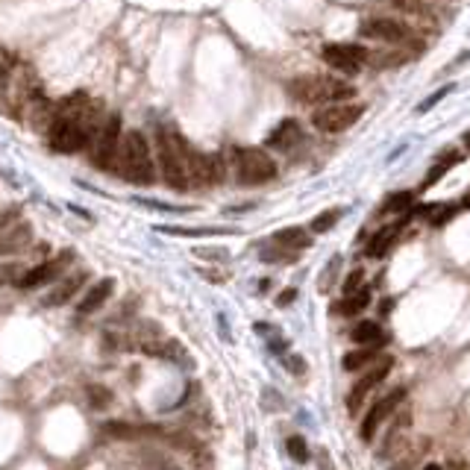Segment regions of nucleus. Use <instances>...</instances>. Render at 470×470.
Segmentation results:
<instances>
[{
	"label": "nucleus",
	"mask_w": 470,
	"mask_h": 470,
	"mask_svg": "<svg viewBox=\"0 0 470 470\" xmlns=\"http://www.w3.org/2000/svg\"><path fill=\"white\" fill-rule=\"evenodd\" d=\"M359 36H365L370 41H385V45H403V41L409 38V30L394 18L370 15L359 24Z\"/></svg>",
	"instance_id": "obj_11"
},
{
	"label": "nucleus",
	"mask_w": 470,
	"mask_h": 470,
	"mask_svg": "<svg viewBox=\"0 0 470 470\" xmlns=\"http://www.w3.org/2000/svg\"><path fill=\"white\" fill-rule=\"evenodd\" d=\"M291 94L303 103H347L355 89L347 80L332 77H300L291 82Z\"/></svg>",
	"instance_id": "obj_3"
},
{
	"label": "nucleus",
	"mask_w": 470,
	"mask_h": 470,
	"mask_svg": "<svg viewBox=\"0 0 470 470\" xmlns=\"http://www.w3.org/2000/svg\"><path fill=\"white\" fill-rule=\"evenodd\" d=\"M303 141V130L297 121H282L274 133L267 135V147H277V150H291L294 145Z\"/></svg>",
	"instance_id": "obj_19"
},
{
	"label": "nucleus",
	"mask_w": 470,
	"mask_h": 470,
	"mask_svg": "<svg viewBox=\"0 0 470 470\" xmlns=\"http://www.w3.org/2000/svg\"><path fill=\"white\" fill-rule=\"evenodd\" d=\"M403 400H406V388H394V391H388L385 397H382V400H376L374 406H370V411L362 420V441H374V435L382 426V420H385Z\"/></svg>",
	"instance_id": "obj_12"
},
{
	"label": "nucleus",
	"mask_w": 470,
	"mask_h": 470,
	"mask_svg": "<svg viewBox=\"0 0 470 470\" xmlns=\"http://www.w3.org/2000/svg\"><path fill=\"white\" fill-rule=\"evenodd\" d=\"M159 435L174 450H179L185 459L191 462L194 470H212V467H215V455H212L209 444L197 438L194 429H189V426H179V429H159Z\"/></svg>",
	"instance_id": "obj_6"
},
{
	"label": "nucleus",
	"mask_w": 470,
	"mask_h": 470,
	"mask_svg": "<svg viewBox=\"0 0 470 470\" xmlns=\"http://www.w3.org/2000/svg\"><path fill=\"white\" fill-rule=\"evenodd\" d=\"M459 162V153H447V156H441V162H435V168L429 170V174L423 177V182H420V189H432V185H438V179L447 174V170Z\"/></svg>",
	"instance_id": "obj_24"
},
{
	"label": "nucleus",
	"mask_w": 470,
	"mask_h": 470,
	"mask_svg": "<svg viewBox=\"0 0 470 470\" xmlns=\"http://www.w3.org/2000/svg\"><path fill=\"white\" fill-rule=\"evenodd\" d=\"M321 56L326 65L341 71V74H359L370 59V50L365 45H355V41H338V45H326Z\"/></svg>",
	"instance_id": "obj_7"
},
{
	"label": "nucleus",
	"mask_w": 470,
	"mask_h": 470,
	"mask_svg": "<svg viewBox=\"0 0 470 470\" xmlns=\"http://www.w3.org/2000/svg\"><path fill=\"white\" fill-rule=\"evenodd\" d=\"M297 250H286V247H270V250H265L262 253V262H297Z\"/></svg>",
	"instance_id": "obj_30"
},
{
	"label": "nucleus",
	"mask_w": 470,
	"mask_h": 470,
	"mask_svg": "<svg viewBox=\"0 0 470 470\" xmlns=\"http://www.w3.org/2000/svg\"><path fill=\"white\" fill-rule=\"evenodd\" d=\"M115 170L118 177H124L133 185H153L156 179V159H153V147L147 135H141L138 130L126 133L121 141L118 159H115Z\"/></svg>",
	"instance_id": "obj_1"
},
{
	"label": "nucleus",
	"mask_w": 470,
	"mask_h": 470,
	"mask_svg": "<svg viewBox=\"0 0 470 470\" xmlns=\"http://www.w3.org/2000/svg\"><path fill=\"white\" fill-rule=\"evenodd\" d=\"M464 141H467V147H470V133H467V135H464Z\"/></svg>",
	"instance_id": "obj_40"
},
{
	"label": "nucleus",
	"mask_w": 470,
	"mask_h": 470,
	"mask_svg": "<svg viewBox=\"0 0 470 470\" xmlns=\"http://www.w3.org/2000/svg\"><path fill=\"white\" fill-rule=\"evenodd\" d=\"M370 306V291L367 288H359L353 294H344V300H341L338 306H332L338 315H359V311H365Z\"/></svg>",
	"instance_id": "obj_23"
},
{
	"label": "nucleus",
	"mask_w": 470,
	"mask_h": 470,
	"mask_svg": "<svg viewBox=\"0 0 470 470\" xmlns=\"http://www.w3.org/2000/svg\"><path fill=\"white\" fill-rule=\"evenodd\" d=\"M294 297H297V291H294V288H288V291H282V294L277 297V306H288V303L294 300Z\"/></svg>",
	"instance_id": "obj_37"
},
{
	"label": "nucleus",
	"mask_w": 470,
	"mask_h": 470,
	"mask_svg": "<svg viewBox=\"0 0 470 470\" xmlns=\"http://www.w3.org/2000/svg\"><path fill=\"white\" fill-rule=\"evenodd\" d=\"M420 470H444V467H438V464H426V467H420Z\"/></svg>",
	"instance_id": "obj_39"
},
{
	"label": "nucleus",
	"mask_w": 470,
	"mask_h": 470,
	"mask_svg": "<svg viewBox=\"0 0 470 470\" xmlns=\"http://www.w3.org/2000/svg\"><path fill=\"white\" fill-rule=\"evenodd\" d=\"M153 470H182V467L170 464V462H162V459H156V462H153Z\"/></svg>",
	"instance_id": "obj_38"
},
{
	"label": "nucleus",
	"mask_w": 470,
	"mask_h": 470,
	"mask_svg": "<svg viewBox=\"0 0 470 470\" xmlns=\"http://www.w3.org/2000/svg\"><path fill=\"white\" fill-rule=\"evenodd\" d=\"M409 426H411V415H409V411L397 415V420L388 426V435H385V441H382V447H379V459H388V455H397L400 450H406Z\"/></svg>",
	"instance_id": "obj_15"
},
{
	"label": "nucleus",
	"mask_w": 470,
	"mask_h": 470,
	"mask_svg": "<svg viewBox=\"0 0 470 470\" xmlns=\"http://www.w3.org/2000/svg\"><path fill=\"white\" fill-rule=\"evenodd\" d=\"M121 118L118 115H106V121L101 124V130L94 133L89 153H91V165L101 168V170H112L118 159V150H121Z\"/></svg>",
	"instance_id": "obj_5"
},
{
	"label": "nucleus",
	"mask_w": 470,
	"mask_h": 470,
	"mask_svg": "<svg viewBox=\"0 0 470 470\" xmlns=\"http://www.w3.org/2000/svg\"><path fill=\"white\" fill-rule=\"evenodd\" d=\"M423 450H426V438H423V441H418V444L409 450V455H403V459L397 462L391 470H411V467H415V462H418L420 455H423Z\"/></svg>",
	"instance_id": "obj_31"
},
{
	"label": "nucleus",
	"mask_w": 470,
	"mask_h": 470,
	"mask_svg": "<svg viewBox=\"0 0 470 470\" xmlns=\"http://www.w3.org/2000/svg\"><path fill=\"white\" fill-rule=\"evenodd\" d=\"M411 200H415V194L411 191H394V194H388V200H385V212H406L409 206H411Z\"/></svg>",
	"instance_id": "obj_29"
},
{
	"label": "nucleus",
	"mask_w": 470,
	"mask_h": 470,
	"mask_svg": "<svg viewBox=\"0 0 470 470\" xmlns=\"http://www.w3.org/2000/svg\"><path fill=\"white\" fill-rule=\"evenodd\" d=\"M338 265H341V259H332L330 265H326V270H323V279H321V291H330V279H332V270H338Z\"/></svg>",
	"instance_id": "obj_35"
},
{
	"label": "nucleus",
	"mask_w": 470,
	"mask_h": 470,
	"mask_svg": "<svg viewBox=\"0 0 470 470\" xmlns=\"http://www.w3.org/2000/svg\"><path fill=\"white\" fill-rule=\"evenodd\" d=\"M74 262V253L71 250H62L59 256H53V259L47 262H41L36 267H30L27 274H21V279H15V286L18 288H38V286H47V282H56L62 274H65V267Z\"/></svg>",
	"instance_id": "obj_10"
},
{
	"label": "nucleus",
	"mask_w": 470,
	"mask_h": 470,
	"mask_svg": "<svg viewBox=\"0 0 470 470\" xmlns=\"http://www.w3.org/2000/svg\"><path fill=\"white\" fill-rule=\"evenodd\" d=\"M103 432L109 438H118V441H135L141 435H159L156 426H135V423H126V420H109V423H103Z\"/></svg>",
	"instance_id": "obj_20"
},
{
	"label": "nucleus",
	"mask_w": 470,
	"mask_h": 470,
	"mask_svg": "<svg viewBox=\"0 0 470 470\" xmlns=\"http://www.w3.org/2000/svg\"><path fill=\"white\" fill-rule=\"evenodd\" d=\"M391 367H394V359H391V355H385V359H382L374 370H367V374L353 385V391H350V397H347V409H350V411H359V406H365V400H367V394L388 376Z\"/></svg>",
	"instance_id": "obj_13"
},
{
	"label": "nucleus",
	"mask_w": 470,
	"mask_h": 470,
	"mask_svg": "<svg viewBox=\"0 0 470 470\" xmlns=\"http://www.w3.org/2000/svg\"><path fill=\"white\" fill-rule=\"evenodd\" d=\"M85 279H89V274H85V270H77V274H71V277H62L59 286H56L41 303H45V306H65L71 297H77V291L82 288Z\"/></svg>",
	"instance_id": "obj_17"
},
{
	"label": "nucleus",
	"mask_w": 470,
	"mask_h": 470,
	"mask_svg": "<svg viewBox=\"0 0 470 470\" xmlns=\"http://www.w3.org/2000/svg\"><path fill=\"white\" fill-rule=\"evenodd\" d=\"M286 450H288V455H291L297 464H306V462H309V455H311L303 435H291V438L286 441Z\"/></svg>",
	"instance_id": "obj_27"
},
{
	"label": "nucleus",
	"mask_w": 470,
	"mask_h": 470,
	"mask_svg": "<svg viewBox=\"0 0 470 470\" xmlns=\"http://www.w3.org/2000/svg\"><path fill=\"white\" fill-rule=\"evenodd\" d=\"M403 226H406V218L394 221V223H388V226H382L379 233H374V238L367 241L365 256H370V259H382V256H388V250L394 247V241L400 238V230H403Z\"/></svg>",
	"instance_id": "obj_16"
},
{
	"label": "nucleus",
	"mask_w": 470,
	"mask_h": 470,
	"mask_svg": "<svg viewBox=\"0 0 470 470\" xmlns=\"http://www.w3.org/2000/svg\"><path fill=\"white\" fill-rule=\"evenodd\" d=\"M156 165H159V174L165 179L168 189L174 191H189V147L185 141L170 133V130H159L156 133Z\"/></svg>",
	"instance_id": "obj_2"
},
{
	"label": "nucleus",
	"mask_w": 470,
	"mask_h": 470,
	"mask_svg": "<svg viewBox=\"0 0 470 470\" xmlns=\"http://www.w3.org/2000/svg\"><path fill=\"white\" fill-rule=\"evenodd\" d=\"M359 288H365V274H362V270H353V274L347 277V282H344V294H353Z\"/></svg>",
	"instance_id": "obj_34"
},
{
	"label": "nucleus",
	"mask_w": 470,
	"mask_h": 470,
	"mask_svg": "<svg viewBox=\"0 0 470 470\" xmlns=\"http://www.w3.org/2000/svg\"><path fill=\"white\" fill-rule=\"evenodd\" d=\"M309 233L300 230V226H288V230H279L274 238H270V244H277V247H286V250H303L309 247Z\"/></svg>",
	"instance_id": "obj_22"
},
{
	"label": "nucleus",
	"mask_w": 470,
	"mask_h": 470,
	"mask_svg": "<svg viewBox=\"0 0 470 470\" xmlns=\"http://www.w3.org/2000/svg\"><path fill=\"white\" fill-rule=\"evenodd\" d=\"M286 367H291L294 374H303V370H306L303 359H297V355H288V359H286Z\"/></svg>",
	"instance_id": "obj_36"
},
{
	"label": "nucleus",
	"mask_w": 470,
	"mask_h": 470,
	"mask_svg": "<svg viewBox=\"0 0 470 470\" xmlns=\"http://www.w3.org/2000/svg\"><path fill=\"white\" fill-rule=\"evenodd\" d=\"M112 291H115V282H112V279H101V282H97V286L77 303V315H82V318H85V315H94V311L112 297Z\"/></svg>",
	"instance_id": "obj_18"
},
{
	"label": "nucleus",
	"mask_w": 470,
	"mask_h": 470,
	"mask_svg": "<svg viewBox=\"0 0 470 470\" xmlns=\"http://www.w3.org/2000/svg\"><path fill=\"white\" fill-rule=\"evenodd\" d=\"M338 218H341V209H326V212H321L318 218H311L309 230H311V233H330L332 226L338 223Z\"/></svg>",
	"instance_id": "obj_28"
},
{
	"label": "nucleus",
	"mask_w": 470,
	"mask_h": 470,
	"mask_svg": "<svg viewBox=\"0 0 470 470\" xmlns=\"http://www.w3.org/2000/svg\"><path fill=\"white\" fill-rule=\"evenodd\" d=\"M376 350L379 347H359V350H353V353H347L344 355V370H359V367H365V365H370L376 359Z\"/></svg>",
	"instance_id": "obj_25"
},
{
	"label": "nucleus",
	"mask_w": 470,
	"mask_h": 470,
	"mask_svg": "<svg viewBox=\"0 0 470 470\" xmlns=\"http://www.w3.org/2000/svg\"><path fill=\"white\" fill-rule=\"evenodd\" d=\"M223 179V159L215 153L189 150V182L197 189H209Z\"/></svg>",
	"instance_id": "obj_9"
},
{
	"label": "nucleus",
	"mask_w": 470,
	"mask_h": 470,
	"mask_svg": "<svg viewBox=\"0 0 470 470\" xmlns=\"http://www.w3.org/2000/svg\"><path fill=\"white\" fill-rule=\"evenodd\" d=\"M262 409H267V411H282V397H279L274 388H267V391L262 394Z\"/></svg>",
	"instance_id": "obj_33"
},
{
	"label": "nucleus",
	"mask_w": 470,
	"mask_h": 470,
	"mask_svg": "<svg viewBox=\"0 0 470 470\" xmlns=\"http://www.w3.org/2000/svg\"><path fill=\"white\" fill-rule=\"evenodd\" d=\"M233 168L241 185H265L277 177V162L262 147H238L233 153Z\"/></svg>",
	"instance_id": "obj_4"
},
{
	"label": "nucleus",
	"mask_w": 470,
	"mask_h": 470,
	"mask_svg": "<svg viewBox=\"0 0 470 470\" xmlns=\"http://www.w3.org/2000/svg\"><path fill=\"white\" fill-rule=\"evenodd\" d=\"M350 335H353V341L359 347H379V344H385V341H388V335L382 332V326L376 321H362Z\"/></svg>",
	"instance_id": "obj_21"
},
{
	"label": "nucleus",
	"mask_w": 470,
	"mask_h": 470,
	"mask_svg": "<svg viewBox=\"0 0 470 470\" xmlns=\"http://www.w3.org/2000/svg\"><path fill=\"white\" fill-rule=\"evenodd\" d=\"M85 397H89V406L97 409V411L109 409L112 400H115V397H112V391H109L106 385H89V388H85Z\"/></svg>",
	"instance_id": "obj_26"
},
{
	"label": "nucleus",
	"mask_w": 470,
	"mask_h": 470,
	"mask_svg": "<svg viewBox=\"0 0 470 470\" xmlns=\"http://www.w3.org/2000/svg\"><path fill=\"white\" fill-rule=\"evenodd\" d=\"M453 89H455V85H441V89H438L435 94H429V97H426V101H423V103L418 106V115H423V112H429L432 106H438V103L444 101V97H447V94H450Z\"/></svg>",
	"instance_id": "obj_32"
},
{
	"label": "nucleus",
	"mask_w": 470,
	"mask_h": 470,
	"mask_svg": "<svg viewBox=\"0 0 470 470\" xmlns=\"http://www.w3.org/2000/svg\"><path fill=\"white\" fill-rule=\"evenodd\" d=\"M27 241H30V223L18 221V215H12L0 226V253H18Z\"/></svg>",
	"instance_id": "obj_14"
},
{
	"label": "nucleus",
	"mask_w": 470,
	"mask_h": 470,
	"mask_svg": "<svg viewBox=\"0 0 470 470\" xmlns=\"http://www.w3.org/2000/svg\"><path fill=\"white\" fill-rule=\"evenodd\" d=\"M362 112L365 109L355 106V103H323L315 112L311 124H315L321 133H344V130H350L355 121H359Z\"/></svg>",
	"instance_id": "obj_8"
}]
</instances>
